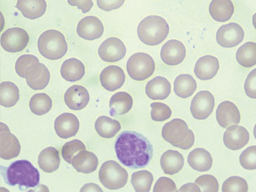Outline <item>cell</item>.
Wrapping results in <instances>:
<instances>
[{"instance_id":"cell-20","label":"cell","mask_w":256,"mask_h":192,"mask_svg":"<svg viewBox=\"0 0 256 192\" xmlns=\"http://www.w3.org/2000/svg\"><path fill=\"white\" fill-rule=\"evenodd\" d=\"M216 118L218 124L226 129L231 125L238 124L241 120V115L234 102L224 101L220 104L216 110Z\"/></svg>"},{"instance_id":"cell-6","label":"cell","mask_w":256,"mask_h":192,"mask_svg":"<svg viewBox=\"0 0 256 192\" xmlns=\"http://www.w3.org/2000/svg\"><path fill=\"white\" fill-rule=\"evenodd\" d=\"M99 178L104 187L110 190H116L125 186L128 180V173L117 162L110 160L102 165Z\"/></svg>"},{"instance_id":"cell-34","label":"cell","mask_w":256,"mask_h":192,"mask_svg":"<svg viewBox=\"0 0 256 192\" xmlns=\"http://www.w3.org/2000/svg\"><path fill=\"white\" fill-rule=\"evenodd\" d=\"M236 59L240 66L250 68L256 64V44L248 42L240 46L236 54Z\"/></svg>"},{"instance_id":"cell-47","label":"cell","mask_w":256,"mask_h":192,"mask_svg":"<svg viewBox=\"0 0 256 192\" xmlns=\"http://www.w3.org/2000/svg\"><path fill=\"white\" fill-rule=\"evenodd\" d=\"M178 192H201V190L194 183H188L182 186Z\"/></svg>"},{"instance_id":"cell-15","label":"cell","mask_w":256,"mask_h":192,"mask_svg":"<svg viewBox=\"0 0 256 192\" xmlns=\"http://www.w3.org/2000/svg\"><path fill=\"white\" fill-rule=\"evenodd\" d=\"M76 31L80 38L92 41L102 36L104 28L102 22L98 18L95 16H89L78 22Z\"/></svg>"},{"instance_id":"cell-27","label":"cell","mask_w":256,"mask_h":192,"mask_svg":"<svg viewBox=\"0 0 256 192\" xmlns=\"http://www.w3.org/2000/svg\"><path fill=\"white\" fill-rule=\"evenodd\" d=\"M160 164L165 174L174 175L182 169L184 158L177 150H168L162 156Z\"/></svg>"},{"instance_id":"cell-5","label":"cell","mask_w":256,"mask_h":192,"mask_svg":"<svg viewBox=\"0 0 256 192\" xmlns=\"http://www.w3.org/2000/svg\"><path fill=\"white\" fill-rule=\"evenodd\" d=\"M38 47L40 54L51 60L62 58L68 50L65 36L60 32L55 30L44 32L38 39Z\"/></svg>"},{"instance_id":"cell-11","label":"cell","mask_w":256,"mask_h":192,"mask_svg":"<svg viewBox=\"0 0 256 192\" xmlns=\"http://www.w3.org/2000/svg\"><path fill=\"white\" fill-rule=\"evenodd\" d=\"M214 106V95L209 91H201L192 100L190 110L195 118L204 120L212 114Z\"/></svg>"},{"instance_id":"cell-12","label":"cell","mask_w":256,"mask_h":192,"mask_svg":"<svg viewBox=\"0 0 256 192\" xmlns=\"http://www.w3.org/2000/svg\"><path fill=\"white\" fill-rule=\"evenodd\" d=\"M0 131V157L5 160L17 158L21 150L20 141L6 124L1 123Z\"/></svg>"},{"instance_id":"cell-1","label":"cell","mask_w":256,"mask_h":192,"mask_svg":"<svg viewBox=\"0 0 256 192\" xmlns=\"http://www.w3.org/2000/svg\"><path fill=\"white\" fill-rule=\"evenodd\" d=\"M119 161L131 169L146 166L154 156V148L148 139L141 134L125 131L120 134L115 144Z\"/></svg>"},{"instance_id":"cell-35","label":"cell","mask_w":256,"mask_h":192,"mask_svg":"<svg viewBox=\"0 0 256 192\" xmlns=\"http://www.w3.org/2000/svg\"><path fill=\"white\" fill-rule=\"evenodd\" d=\"M29 106L32 113L42 116L49 112L52 106V101L49 95L45 93H38L32 96Z\"/></svg>"},{"instance_id":"cell-51","label":"cell","mask_w":256,"mask_h":192,"mask_svg":"<svg viewBox=\"0 0 256 192\" xmlns=\"http://www.w3.org/2000/svg\"><path fill=\"white\" fill-rule=\"evenodd\" d=\"M0 79H1V77H0Z\"/></svg>"},{"instance_id":"cell-8","label":"cell","mask_w":256,"mask_h":192,"mask_svg":"<svg viewBox=\"0 0 256 192\" xmlns=\"http://www.w3.org/2000/svg\"><path fill=\"white\" fill-rule=\"evenodd\" d=\"M30 41L28 32L20 28L6 30L1 38V44L6 52H20L25 50Z\"/></svg>"},{"instance_id":"cell-17","label":"cell","mask_w":256,"mask_h":192,"mask_svg":"<svg viewBox=\"0 0 256 192\" xmlns=\"http://www.w3.org/2000/svg\"><path fill=\"white\" fill-rule=\"evenodd\" d=\"M79 127L80 122L78 118L72 114H62L55 120V132L62 139L74 137L77 134Z\"/></svg>"},{"instance_id":"cell-33","label":"cell","mask_w":256,"mask_h":192,"mask_svg":"<svg viewBox=\"0 0 256 192\" xmlns=\"http://www.w3.org/2000/svg\"><path fill=\"white\" fill-rule=\"evenodd\" d=\"M20 98V90L17 86L10 82L0 84V104L6 108L14 106Z\"/></svg>"},{"instance_id":"cell-50","label":"cell","mask_w":256,"mask_h":192,"mask_svg":"<svg viewBox=\"0 0 256 192\" xmlns=\"http://www.w3.org/2000/svg\"><path fill=\"white\" fill-rule=\"evenodd\" d=\"M0 118H1V117H0ZM1 122H0V129H1Z\"/></svg>"},{"instance_id":"cell-43","label":"cell","mask_w":256,"mask_h":192,"mask_svg":"<svg viewBox=\"0 0 256 192\" xmlns=\"http://www.w3.org/2000/svg\"><path fill=\"white\" fill-rule=\"evenodd\" d=\"M154 192H177V186L172 179L162 177L160 178L156 182Z\"/></svg>"},{"instance_id":"cell-14","label":"cell","mask_w":256,"mask_h":192,"mask_svg":"<svg viewBox=\"0 0 256 192\" xmlns=\"http://www.w3.org/2000/svg\"><path fill=\"white\" fill-rule=\"evenodd\" d=\"M185 46L177 40L168 41L162 47L161 58L162 61L170 66H178L186 57Z\"/></svg>"},{"instance_id":"cell-7","label":"cell","mask_w":256,"mask_h":192,"mask_svg":"<svg viewBox=\"0 0 256 192\" xmlns=\"http://www.w3.org/2000/svg\"><path fill=\"white\" fill-rule=\"evenodd\" d=\"M156 68L154 60L146 53L132 54L126 63L128 75L135 81L142 82L154 74Z\"/></svg>"},{"instance_id":"cell-45","label":"cell","mask_w":256,"mask_h":192,"mask_svg":"<svg viewBox=\"0 0 256 192\" xmlns=\"http://www.w3.org/2000/svg\"><path fill=\"white\" fill-rule=\"evenodd\" d=\"M124 2L125 0H97V4L100 10L110 12L118 9Z\"/></svg>"},{"instance_id":"cell-39","label":"cell","mask_w":256,"mask_h":192,"mask_svg":"<svg viewBox=\"0 0 256 192\" xmlns=\"http://www.w3.org/2000/svg\"><path fill=\"white\" fill-rule=\"evenodd\" d=\"M246 181L238 176H232L224 182L222 186L223 192H246L248 191Z\"/></svg>"},{"instance_id":"cell-36","label":"cell","mask_w":256,"mask_h":192,"mask_svg":"<svg viewBox=\"0 0 256 192\" xmlns=\"http://www.w3.org/2000/svg\"><path fill=\"white\" fill-rule=\"evenodd\" d=\"M154 180V176L148 170L134 172L131 182L136 192H148L150 190Z\"/></svg>"},{"instance_id":"cell-40","label":"cell","mask_w":256,"mask_h":192,"mask_svg":"<svg viewBox=\"0 0 256 192\" xmlns=\"http://www.w3.org/2000/svg\"><path fill=\"white\" fill-rule=\"evenodd\" d=\"M240 162L246 170L256 169V146H250L246 149L240 156Z\"/></svg>"},{"instance_id":"cell-42","label":"cell","mask_w":256,"mask_h":192,"mask_svg":"<svg viewBox=\"0 0 256 192\" xmlns=\"http://www.w3.org/2000/svg\"><path fill=\"white\" fill-rule=\"evenodd\" d=\"M39 62L36 56L32 54H24L16 61L15 70L16 73L21 78H23L24 74L28 68L34 62Z\"/></svg>"},{"instance_id":"cell-13","label":"cell","mask_w":256,"mask_h":192,"mask_svg":"<svg viewBox=\"0 0 256 192\" xmlns=\"http://www.w3.org/2000/svg\"><path fill=\"white\" fill-rule=\"evenodd\" d=\"M126 52V47L121 40L115 37L107 38L100 46L98 54L104 62H115L122 60Z\"/></svg>"},{"instance_id":"cell-48","label":"cell","mask_w":256,"mask_h":192,"mask_svg":"<svg viewBox=\"0 0 256 192\" xmlns=\"http://www.w3.org/2000/svg\"><path fill=\"white\" fill-rule=\"evenodd\" d=\"M81 192H102L100 187L94 183L86 184L81 190Z\"/></svg>"},{"instance_id":"cell-30","label":"cell","mask_w":256,"mask_h":192,"mask_svg":"<svg viewBox=\"0 0 256 192\" xmlns=\"http://www.w3.org/2000/svg\"><path fill=\"white\" fill-rule=\"evenodd\" d=\"M60 164L59 152L54 147L44 148L38 156V166L45 172L52 173L58 170Z\"/></svg>"},{"instance_id":"cell-9","label":"cell","mask_w":256,"mask_h":192,"mask_svg":"<svg viewBox=\"0 0 256 192\" xmlns=\"http://www.w3.org/2000/svg\"><path fill=\"white\" fill-rule=\"evenodd\" d=\"M24 78H26L28 86L34 90H43L49 84L50 74L49 70L42 63L32 64L25 72Z\"/></svg>"},{"instance_id":"cell-16","label":"cell","mask_w":256,"mask_h":192,"mask_svg":"<svg viewBox=\"0 0 256 192\" xmlns=\"http://www.w3.org/2000/svg\"><path fill=\"white\" fill-rule=\"evenodd\" d=\"M100 79L104 88L109 92H114L124 84L126 75L122 68L110 66L102 71Z\"/></svg>"},{"instance_id":"cell-19","label":"cell","mask_w":256,"mask_h":192,"mask_svg":"<svg viewBox=\"0 0 256 192\" xmlns=\"http://www.w3.org/2000/svg\"><path fill=\"white\" fill-rule=\"evenodd\" d=\"M90 100V95L82 86L74 85L68 88L64 94V101L68 107L74 110L85 108Z\"/></svg>"},{"instance_id":"cell-22","label":"cell","mask_w":256,"mask_h":192,"mask_svg":"<svg viewBox=\"0 0 256 192\" xmlns=\"http://www.w3.org/2000/svg\"><path fill=\"white\" fill-rule=\"evenodd\" d=\"M171 84L162 76H156L148 82L146 87L148 97L152 100H164L171 93Z\"/></svg>"},{"instance_id":"cell-25","label":"cell","mask_w":256,"mask_h":192,"mask_svg":"<svg viewBox=\"0 0 256 192\" xmlns=\"http://www.w3.org/2000/svg\"><path fill=\"white\" fill-rule=\"evenodd\" d=\"M188 162L192 169L205 172L211 169L213 159L209 152L204 148H197L190 152Z\"/></svg>"},{"instance_id":"cell-3","label":"cell","mask_w":256,"mask_h":192,"mask_svg":"<svg viewBox=\"0 0 256 192\" xmlns=\"http://www.w3.org/2000/svg\"><path fill=\"white\" fill-rule=\"evenodd\" d=\"M170 26L160 16L151 15L142 20L138 28L140 41L148 46H157L163 42L170 33Z\"/></svg>"},{"instance_id":"cell-31","label":"cell","mask_w":256,"mask_h":192,"mask_svg":"<svg viewBox=\"0 0 256 192\" xmlns=\"http://www.w3.org/2000/svg\"><path fill=\"white\" fill-rule=\"evenodd\" d=\"M94 126L100 137L106 139L114 138L122 128L121 124L117 120L106 116H101L96 120Z\"/></svg>"},{"instance_id":"cell-37","label":"cell","mask_w":256,"mask_h":192,"mask_svg":"<svg viewBox=\"0 0 256 192\" xmlns=\"http://www.w3.org/2000/svg\"><path fill=\"white\" fill-rule=\"evenodd\" d=\"M86 146L82 142L78 140H74L64 144L62 150V155L66 162L71 164L72 159L78 152L86 150Z\"/></svg>"},{"instance_id":"cell-44","label":"cell","mask_w":256,"mask_h":192,"mask_svg":"<svg viewBox=\"0 0 256 192\" xmlns=\"http://www.w3.org/2000/svg\"><path fill=\"white\" fill-rule=\"evenodd\" d=\"M244 90L248 97L256 98V69L252 70L246 78L244 84Z\"/></svg>"},{"instance_id":"cell-38","label":"cell","mask_w":256,"mask_h":192,"mask_svg":"<svg viewBox=\"0 0 256 192\" xmlns=\"http://www.w3.org/2000/svg\"><path fill=\"white\" fill-rule=\"evenodd\" d=\"M150 116L152 120L156 122H162L169 119L172 114L171 108L162 102H153L150 104Z\"/></svg>"},{"instance_id":"cell-10","label":"cell","mask_w":256,"mask_h":192,"mask_svg":"<svg viewBox=\"0 0 256 192\" xmlns=\"http://www.w3.org/2000/svg\"><path fill=\"white\" fill-rule=\"evenodd\" d=\"M244 37L242 28L235 22L222 26L218 30L216 40L223 48H230L241 44Z\"/></svg>"},{"instance_id":"cell-41","label":"cell","mask_w":256,"mask_h":192,"mask_svg":"<svg viewBox=\"0 0 256 192\" xmlns=\"http://www.w3.org/2000/svg\"><path fill=\"white\" fill-rule=\"evenodd\" d=\"M202 192H217L219 190V183L214 176L204 174L200 176L195 181Z\"/></svg>"},{"instance_id":"cell-49","label":"cell","mask_w":256,"mask_h":192,"mask_svg":"<svg viewBox=\"0 0 256 192\" xmlns=\"http://www.w3.org/2000/svg\"><path fill=\"white\" fill-rule=\"evenodd\" d=\"M0 7H1V6H0ZM2 15V12H1V10H0V16H1Z\"/></svg>"},{"instance_id":"cell-26","label":"cell","mask_w":256,"mask_h":192,"mask_svg":"<svg viewBox=\"0 0 256 192\" xmlns=\"http://www.w3.org/2000/svg\"><path fill=\"white\" fill-rule=\"evenodd\" d=\"M61 76L68 82H76L85 75L86 68L82 61L72 58L64 61L60 69Z\"/></svg>"},{"instance_id":"cell-23","label":"cell","mask_w":256,"mask_h":192,"mask_svg":"<svg viewBox=\"0 0 256 192\" xmlns=\"http://www.w3.org/2000/svg\"><path fill=\"white\" fill-rule=\"evenodd\" d=\"M71 164L78 172L88 174L97 170L98 159L92 152L83 150L74 156Z\"/></svg>"},{"instance_id":"cell-21","label":"cell","mask_w":256,"mask_h":192,"mask_svg":"<svg viewBox=\"0 0 256 192\" xmlns=\"http://www.w3.org/2000/svg\"><path fill=\"white\" fill-rule=\"evenodd\" d=\"M219 68L218 60L213 56L206 55L196 62L194 74L198 79L206 81L217 75Z\"/></svg>"},{"instance_id":"cell-28","label":"cell","mask_w":256,"mask_h":192,"mask_svg":"<svg viewBox=\"0 0 256 192\" xmlns=\"http://www.w3.org/2000/svg\"><path fill=\"white\" fill-rule=\"evenodd\" d=\"M132 106L133 99L130 94L118 92L110 98V114L112 116L124 115L131 110Z\"/></svg>"},{"instance_id":"cell-18","label":"cell","mask_w":256,"mask_h":192,"mask_svg":"<svg viewBox=\"0 0 256 192\" xmlns=\"http://www.w3.org/2000/svg\"><path fill=\"white\" fill-rule=\"evenodd\" d=\"M250 135L245 128L240 126H230L224 134V144L228 149L236 150L242 148L249 142Z\"/></svg>"},{"instance_id":"cell-2","label":"cell","mask_w":256,"mask_h":192,"mask_svg":"<svg viewBox=\"0 0 256 192\" xmlns=\"http://www.w3.org/2000/svg\"><path fill=\"white\" fill-rule=\"evenodd\" d=\"M4 180L8 186H18L26 190L38 185L40 172L28 160H22L12 163L9 167L2 170Z\"/></svg>"},{"instance_id":"cell-29","label":"cell","mask_w":256,"mask_h":192,"mask_svg":"<svg viewBox=\"0 0 256 192\" xmlns=\"http://www.w3.org/2000/svg\"><path fill=\"white\" fill-rule=\"evenodd\" d=\"M209 12L212 18L218 22L229 20L234 12V6L231 0H212Z\"/></svg>"},{"instance_id":"cell-4","label":"cell","mask_w":256,"mask_h":192,"mask_svg":"<svg viewBox=\"0 0 256 192\" xmlns=\"http://www.w3.org/2000/svg\"><path fill=\"white\" fill-rule=\"evenodd\" d=\"M163 138L173 146L187 150L194 145L195 136L186 122L174 118L164 124L162 130Z\"/></svg>"},{"instance_id":"cell-46","label":"cell","mask_w":256,"mask_h":192,"mask_svg":"<svg viewBox=\"0 0 256 192\" xmlns=\"http://www.w3.org/2000/svg\"><path fill=\"white\" fill-rule=\"evenodd\" d=\"M68 2L71 6H76L84 14L90 12L94 6L92 0H68Z\"/></svg>"},{"instance_id":"cell-32","label":"cell","mask_w":256,"mask_h":192,"mask_svg":"<svg viewBox=\"0 0 256 192\" xmlns=\"http://www.w3.org/2000/svg\"><path fill=\"white\" fill-rule=\"evenodd\" d=\"M196 88V80L190 74H180L175 79L174 92L182 98H190L195 92Z\"/></svg>"},{"instance_id":"cell-24","label":"cell","mask_w":256,"mask_h":192,"mask_svg":"<svg viewBox=\"0 0 256 192\" xmlns=\"http://www.w3.org/2000/svg\"><path fill=\"white\" fill-rule=\"evenodd\" d=\"M16 8L22 12L24 18L34 20L44 15L47 4L46 0H18Z\"/></svg>"}]
</instances>
